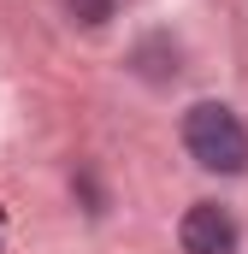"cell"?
I'll list each match as a JSON object with an SVG mask.
<instances>
[{"label":"cell","mask_w":248,"mask_h":254,"mask_svg":"<svg viewBox=\"0 0 248 254\" xmlns=\"http://www.w3.org/2000/svg\"><path fill=\"white\" fill-rule=\"evenodd\" d=\"M184 148L195 154V166L225 172V178L248 166V130L225 101H195L184 113Z\"/></svg>","instance_id":"6da1fadb"},{"label":"cell","mask_w":248,"mask_h":254,"mask_svg":"<svg viewBox=\"0 0 248 254\" xmlns=\"http://www.w3.org/2000/svg\"><path fill=\"white\" fill-rule=\"evenodd\" d=\"M178 237H184V254H237V219L219 201H195L178 225Z\"/></svg>","instance_id":"7a4b0ae2"},{"label":"cell","mask_w":248,"mask_h":254,"mask_svg":"<svg viewBox=\"0 0 248 254\" xmlns=\"http://www.w3.org/2000/svg\"><path fill=\"white\" fill-rule=\"evenodd\" d=\"M71 12H77L83 24H107V18H113V0H71Z\"/></svg>","instance_id":"3957f363"}]
</instances>
